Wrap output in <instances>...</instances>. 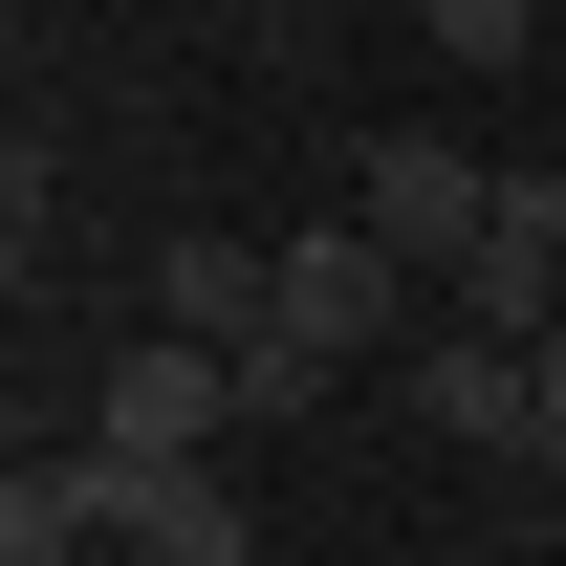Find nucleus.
<instances>
[{
	"label": "nucleus",
	"instance_id": "obj_1",
	"mask_svg": "<svg viewBox=\"0 0 566 566\" xmlns=\"http://www.w3.org/2000/svg\"><path fill=\"white\" fill-rule=\"evenodd\" d=\"M415 436H458V458H545V349L480 327V305H436V327H415Z\"/></svg>",
	"mask_w": 566,
	"mask_h": 566
},
{
	"label": "nucleus",
	"instance_id": "obj_2",
	"mask_svg": "<svg viewBox=\"0 0 566 566\" xmlns=\"http://www.w3.org/2000/svg\"><path fill=\"white\" fill-rule=\"evenodd\" d=\"M87 436H109V458H218V436H240V349L132 327V349H109V392H87Z\"/></svg>",
	"mask_w": 566,
	"mask_h": 566
},
{
	"label": "nucleus",
	"instance_id": "obj_3",
	"mask_svg": "<svg viewBox=\"0 0 566 566\" xmlns=\"http://www.w3.org/2000/svg\"><path fill=\"white\" fill-rule=\"evenodd\" d=\"M349 218H370V240H392L415 283H458V262H480V218H501V175H480L458 132H392V153L349 175Z\"/></svg>",
	"mask_w": 566,
	"mask_h": 566
},
{
	"label": "nucleus",
	"instance_id": "obj_4",
	"mask_svg": "<svg viewBox=\"0 0 566 566\" xmlns=\"http://www.w3.org/2000/svg\"><path fill=\"white\" fill-rule=\"evenodd\" d=\"M392 305H415V262H392V240H370V218H327V240H283V327H305V349H392Z\"/></svg>",
	"mask_w": 566,
	"mask_h": 566
},
{
	"label": "nucleus",
	"instance_id": "obj_5",
	"mask_svg": "<svg viewBox=\"0 0 566 566\" xmlns=\"http://www.w3.org/2000/svg\"><path fill=\"white\" fill-rule=\"evenodd\" d=\"M109 566H262V501L218 480V458H132V523H109Z\"/></svg>",
	"mask_w": 566,
	"mask_h": 566
},
{
	"label": "nucleus",
	"instance_id": "obj_6",
	"mask_svg": "<svg viewBox=\"0 0 566 566\" xmlns=\"http://www.w3.org/2000/svg\"><path fill=\"white\" fill-rule=\"evenodd\" d=\"M458 305H480V327H566V175H501V218H480V262H458Z\"/></svg>",
	"mask_w": 566,
	"mask_h": 566
},
{
	"label": "nucleus",
	"instance_id": "obj_7",
	"mask_svg": "<svg viewBox=\"0 0 566 566\" xmlns=\"http://www.w3.org/2000/svg\"><path fill=\"white\" fill-rule=\"evenodd\" d=\"M153 327H197V349H262V327H283V262H262V240H175V262H153Z\"/></svg>",
	"mask_w": 566,
	"mask_h": 566
},
{
	"label": "nucleus",
	"instance_id": "obj_8",
	"mask_svg": "<svg viewBox=\"0 0 566 566\" xmlns=\"http://www.w3.org/2000/svg\"><path fill=\"white\" fill-rule=\"evenodd\" d=\"M327 392H349V349H305V327H262V349H240V415H327Z\"/></svg>",
	"mask_w": 566,
	"mask_h": 566
},
{
	"label": "nucleus",
	"instance_id": "obj_9",
	"mask_svg": "<svg viewBox=\"0 0 566 566\" xmlns=\"http://www.w3.org/2000/svg\"><path fill=\"white\" fill-rule=\"evenodd\" d=\"M436 22V66H523V22H545V0H415Z\"/></svg>",
	"mask_w": 566,
	"mask_h": 566
},
{
	"label": "nucleus",
	"instance_id": "obj_10",
	"mask_svg": "<svg viewBox=\"0 0 566 566\" xmlns=\"http://www.w3.org/2000/svg\"><path fill=\"white\" fill-rule=\"evenodd\" d=\"M523 349H545V458H566V327H523Z\"/></svg>",
	"mask_w": 566,
	"mask_h": 566
}]
</instances>
